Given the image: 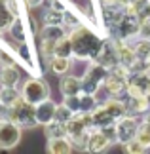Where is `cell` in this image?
I'll use <instances>...</instances> for the list:
<instances>
[{
    "instance_id": "1",
    "label": "cell",
    "mask_w": 150,
    "mask_h": 154,
    "mask_svg": "<svg viewBox=\"0 0 150 154\" xmlns=\"http://www.w3.org/2000/svg\"><path fill=\"white\" fill-rule=\"evenodd\" d=\"M69 36L72 40L74 57L78 59H95V55L99 53L101 46H103V40L84 25L74 27V31Z\"/></svg>"
},
{
    "instance_id": "2",
    "label": "cell",
    "mask_w": 150,
    "mask_h": 154,
    "mask_svg": "<svg viewBox=\"0 0 150 154\" xmlns=\"http://www.w3.org/2000/svg\"><path fill=\"white\" fill-rule=\"evenodd\" d=\"M6 118L11 122H15L17 126H25V128H31V126H36L38 120H36V105L29 103L27 99L19 97L17 101L6 109Z\"/></svg>"
},
{
    "instance_id": "3",
    "label": "cell",
    "mask_w": 150,
    "mask_h": 154,
    "mask_svg": "<svg viewBox=\"0 0 150 154\" xmlns=\"http://www.w3.org/2000/svg\"><path fill=\"white\" fill-rule=\"evenodd\" d=\"M21 97L27 99V101L32 103V105H38L42 101H46V99H50V86L40 78H29L25 84H23Z\"/></svg>"
},
{
    "instance_id": "4",
    "label": "cell",
    "mask_w": 150,
    "mask_h": 154,
    "mask_svg": "<svg viewBox=\"0 0 150 154\" xmlns=\"http://www.w3.org/2000/svg\"><path fill=\"white\" fill-rule=\"evenodd\" d=\"M21 141V126L11 120H0V150H11Z\"/></svg>"
},
{
    "instance_id": "5",
    "label": "cell",
    "mask_w": 150,
    "mask_h": 154,
    "mask_svg": "<svg viewBox=\"0 0 150 154\" xmlns=\"http://www.w3.org/2000/svg\"><path fill=\"white\" fill-rule=\"evenodd\" d=\"M106 74H109V69L93 61V65L86 70V74H84V78H82L84 91H86V93H95V91H97V88L105 82Z\"/></svg>"
},
{
    "instance_id": "6",
    "label": "cell",
    "mask_w": 150,
    "mask_h": 154,
    "mask_svg": "<svg viewBox=\"0 0 150 154\" xmlns=\"http://www.w3.org/2000/svg\"><path fill=\"white\" fill-rule=\"evenodd\" d=\"M141 25H142V21L139 19V15H127L125 14L124 15V19L118 23V27H116V34H118V38H131V36H137V34L141 32Z\"/></svg>"
},
{
    "instance_id": "7",
    "label": "cell",
    "mask_w": 150,
    "mask_h": 154,
    "mask_svg": "<svg viewBox=\"0 0 150 154\" xmlns=\"http://www.w3.org/2000/svg\"><path fill=\"white\" fill-rule=\"evenodd\" d=\"M116 129H118V143H127V141L137 137L139 124L133 116H124L116 120Z\"/></svg>"
},
{
    "instance_id": "8",
    "label": "cell",
    "mask_w": 150,
    "mask_h": 154,
    "mask_svg": "<svg viewBox=\"0 0 150 154\" xmlns=\"http://www.w3.org/2000/svg\"><path fill=\"white\" fill-rule=\"evenodd\" d=\"M93 61L103 65V67H106V69L118 65L120 59H118V51H116V44L114 42H103V46H101V50H99L97 55H95Z\"/></svg>"
},
{
    "instance_id": "9",
    "label": "cell",
    "mask_w": 150,
    "mask_h": 154,
    "mask_svg": "<svg viewBox=\"0 0 150 154\" xmlns=\"http://www.w3.org/2000/svg\"><path fill=\"white\" fill-rule=\"evenodd\" d=\"M105 90L110 93V95H120V93L127 91V86H129V78H125V76H120V74H114L109 70V74H106V78L103 82Z\"/></svg>"
},
{
    "instance_id": "10",
    "label": "cell",
    "mask_w": 150,
    "mask_h": 154,
    "mask_svg": "<svg viewBox=\"0 0 150 154\" xmlns=\"http://www.w3.org/2000/svg\"><path fill=\"white\" fill-rule=\"evenodd\" d=\"M55 112H57V105L50 101V99H46V101H42L36 105V120L40 126H46V124H50L51 120H55Z\"/></svg>"
},
{
    "instance_id": "11",
    "label": "cell",
    "mask_w": 150,
    "mask_h": 154,
    "mask_svg": "<svg viewBox=\"0 0 150 154\" xmlns=\"http://www.w3.org/2000/svg\"><path fill=\"white\" fill-rule=\"evenodd\" d=\"M110 145H112V143L109 141V137H106V135L101 131V129H97V131L89 133L86 150H89V152H103V150L109 149Z\"/></svg>"
},
{
    "instance_id": "12",
    "label": "cell",
    "mask_w": 150,
    "mask_h": 154,
    "mask_svg": "<svg viewBox=\"0 0 150 154\" xmlns=\"http://www.w3.org/2000/svg\"><path fill=\"white\" fill-rule=\"evenodd\" d=\"M21 72L17 65H4L0 67V86H17Z\"/></svg>"
},
{
    "instance_id": "13",
    "label": "cell",
    "mask_w": 150,
    "mask_h": 154,
    "mask_svg": "<svg viewBox=\"0 0 150 154\" xmlns=\"http://www.w3.org/2000/svg\"><path fill=\"white\" fill-rule=\"evenodd\" d=\"M59 90H61V93L65 97H67V95H80V93L84 91L82 80L74 78V76H63L61 84H59Z\"/></svg>"
},
{
    "instance_id": "14",
    "label": "cell",
    "mask_w": 150,
    "mask_h": 154,
    "mask_svg": "<svg viewBox=\"0 0 150 154\" xmlns=\"http://www.w3.org/2000/svg\"><path fill=\"white\" fill-rule=\"evenodd\" d=\"M72 150H74V145L67 137L50 139V143H47V152H51V154H69Z\"/></svg>"
},
{
    "instance_id": "15",
    "label": "cell",
    "mask_w": 150,
    "mask_h": 154,
    "mask_svg": "<svg viewBox=\"0 0 150 154\" xmlns=\"http://www.w3.org/2000/svg\"><path fill=\"white\" fill-rule=\"evenodd\" d=\"M93 122H95V128H105V126H110V124H116V118H114L109 110L105 109V105L97 106L93 110Z\"/></svg>"
},
{
    "instance_id": "16",
    "label": "cell",
    "mask_w": 150,
    "mask_h": 154,
    "mask_svg": "<svg viewBox=\"0 0 150 154\" xmlns=\"http://www.w3.org/2000/svg\"><path fill=\"white\" fill-rule=\"evenodd\" d=\"M124 15H125L124 10H116V8H112V6H105V10H103V19H105L106 27H114V29H116L118 23L124 19Z\"/></svg>"
},
{
    "instance_id": "17",
    "label": "cell",
    "mask_w": 150,
    "mask_h": 154,
    "mask_svg": "<svg viewBox=\"0 0 150 154\" xmlns=\"http://www.w3.org/2000/svg\"><path fill=\"white\" fill-rule=\"evenodd\" d=\"M103 105H105V109L109 110L114 118H116V120H120V118H124V116H127V112H129L127 105L122 103L120 99H109V101H105Z\"/></svg>"
},
{
    "instance_id": "18",
    "label": "cell",
    "mask_w": 150,
    "mask_h": 154,
    "mask_svg": "<svg viewBox=\"0 0 150 154\" xmlns=\"http://www.w3.org/2000/svg\"><path fill=\"white\" fill-rule=\"evenodd\" d=\"M15 19H17V15L8 8V4L0 2V32L10 31V27L15 23Z\"/></svg>"
},
{
    "instance_id": "19",
    "label": "cell",
    "mask_w": 150,
    "mask_h": 154,
    "mask_svg": "<svg viewBox=\"0 0 150 154\" xmlns=\"http://www.w3.org/2000/svg\"><path fill=\"white\" fill-rule=\"evenodd\" d=\"M44 133L47 139H57V137H67V126L59 120H51L44 126Z\"/></svg>"
},
{
    "instance_id": "20",
    "label": "cell",
    "mask_w": 150,
    "mask_h": 154,
    "mask_svg": "<svg viewBox=\"0 0 150 154\" xmlns=\"http://www.w3.org/2000/svg\"><path fill=\"white\" fill-rule=\"evenodd\" d=\"M19 97H21V91H17L15 86H2L0 88V103H2L6 109L11 106Z\"/></svg>"
},
{
    "instance_id": "21",
    "label": "cell",
    "mask_w": 150,
    "mask_h": 154,
    "mask_svg": "<svg viewBox=\"0 0 150 154\" xmlns=\"http://www.w3.org/2000/svg\"><path fill=\"white\" fill-rule=\"evenodd\" d=\"M44 25H65V10L59 8H50L44 11Z\"/></svg>"
},
{
    "instance_id": "22",
    "label": "cell",
    "mask_w": 150,
    "mask_h": 154,
    "mask_svg": "<svg viewBox=\"0 0 150 154\" xmlns=\"http://www.w3.org/2000/svg\"><path fill=\"white\" fill-rule=\"evenodd\" d=\"M127 109L131 112H148V109H150V97L148 95L131 97L129 103H127Z\"/></svg>"
},
{
    "instance_id": "23",
    "label": "cell",
    "mask_w": 150,
    "mask_h": 154,
    "mask_svg": "<svg viewBox=\"0 0 150 154\" xmlns=\"http://www.w3.org/2000/svg\"><path fill=\"white\" fill-rule=\"evenodd\" d=\"M135 53L142 65L150 63V38H141L135 46Z\"/></svg>"
},
{
    "instance_id": "24",
    "label": "cell",
    "mask_w": 150,
    "mask_h": 154,
    "mask_svg": "<svg viewBox=\"0 0 150 154\" xmlns=\"http://www.w3.org/2000/svg\"><path fill=\"white\" fill-rule=\"evenodd\" d=\"M50 69H51L55 74H67L69 69H70L69 57H59V55H55V57L50 61Z\"/></svg>"
},
{
    "instance_id": "25",
    "label": "cell",
    "mask_w": 150,
    "mask_h": 154,
    "mask_svg": "<svg viewBox=\"0 0 150 154\" xmlns=\"http://www.w3.org/2000/svg\"><path fill=\"white\" fill-rule=\"evenodd\" d=\"M42 38H51V40H59L65 36V29L63 25H44V29L40 31Z\"/></svg>"
},
{
    "instance_id": "26",
    "label": "cell",
    "mask_w": 150,
    "mask_h": 154,
    "mask_svg": "<svg viewBox=\"0 0 150 154\" xmlns=\"http://www.w3.org/2000/svg\"><path fill=\"white\" fill-rule=\"evenodd\" d=\"M55 48H57V40L42 38V44H40V53H42V57H46L47 61H51V59L55 57Z\"/></svg>"
},
{
    "instance_id": "27",
    "label": "cell",
    "mask_w": 150,
    "mask_h": 154,
    "mask_svg": "<svg viewBox=\"0 0 150 154\" xmlns=\"http://www.w3.org/2000/svg\"><path fill=\"white\" fill-rule=\"evenodd\" d=\"M97 109V103H95V97L93 93H86L82 91L80 93V112H91Z\"/></svg>"
},
{
    "instance_id": "28",
    "label": "cell",
    "mask_w": 150,
    "mask_h": 154,
    "mask_svg": "<svg viewBox=\"0 0 150 154\" xmlns=\"http://www.w3.org/2000/svg\"><path fill=\"white\" fill-rule=\"evenodd\" d=\"M10 32H11V36H14L17 42H25V38H27V31H25V25H23V21L17 17L15 23L10 27Z\"/></svg>"
},
{
    "instance_id": "29",
    "label": "cell",
    "mask_w": 150,
    "mask_h": 154,
    "mask_svg": "<svg viewBox=\"0 0 150 154\" xmlns=\"http://www.w3.org/2000/svg\"><path fill=\"white\" fill-rule=\"evenodd\" d=\"M124 150H125V152H129V154H142V152H146L148 149L141 143L139 139L135 137V139L127 141V143H124Z\"/></svg>"
},
{
    "instance_id": "30",
    "label": "cell",
    "mask_w": 150,
    "mask_h": 154,
    "mask_svg": "<svg viewBox=\"0 0 150 154\" xmlns=\"http://www.w3.org/2000/svg\"><path fill=\"white\" fill-rule=\"evenodd\" d=\"M137 139L141 141L142 145L150 149V124L148 122H142L139 126V131H137Z\"/></svg>"
},
{
    "instance_id": "31",
    "label": "cell",
    "mask_w": 150,
    "mask_h": 154,
    "mask_svg": "<svg viewBox=\"0 0 150 154\" xmlns=\"http://www.w3.org/2000/svg\"><path fill=\"white\" fill-rule=\"evenodd\" d=\"M74 116V110H70L67 105H57V112H55V120H59V122H63V124H67L70 118Z\"/></svg>"
},
{
    "instance_id": "32",
    "label": "cell",
    "mask_w": 150,
    "mask_h": 154,
    "mask_svg": "<svg viewBox=\"0 0 150 154\" xmlns=\"http://www.w3.org/2000/svg\"><path fill=\"white\" fill-rule=\"evenodd\" d=\"M63 103L67 105L70 110H74V112H80V95H67Z\"/></svg>"
},
{
    "instance_id": "33",
    "label": "cell",
    "mask_w": 150,
    "mask_h": 154,
    "mask_svg": "<svg viewBox=\"0 0 150 154\" xmlns=\"http://www.w3.org/2000/svg\"><path fill=\"white\" fill-rule=\"evenodd\" d=\"M4 65H15V59H14V57H10V53H8V51L0 50V67H4Z\"/></svg>"
},
{
    "instance_id": "34",
    "label": "cell",
    "mask_w": 150,
    "mask_h": 154,
    "mask_svg": "<svg viewBox=\"0 0 150 154\" xmlns=\"http://www.w3.org/2000/svg\"><path fill=\"white\" fill-rule=\"evenodd\" d=\"M139 19L141 21H150V4H146L145 8L139 11Z\"/></svg>"
},
{
    "instance_id": "35",
    "label": "cell",
    "mask_w": 150,
    "mask_h": 154,
    "mask_svg": "<svg viewBox=\"0 0 150 154\" xmlns=\"http://www.w3.org/2000/svg\"><path fill=\"white\" fill-rule=\"evenodd\" d=\"M25 4L29 6V8H32V6H38V4H42V0H25Z\"/></svg>"
},
{
    "instance_id": "36",
    "label": "cell",
    "mask_w": 150,
    "mask_h": 154,
    "mask_svg": "<svg viewBox=\"0 0 150 154\" xmlns=\"http://www.w3.org/2000/svg\"><path fill=\"white\" fill-rule=\"evenodd\" d=\"M131 2V0H116V6H120V8H125Z\"/></svg>"
},
{
    "instance_id": "37",
    "label": "cell",
    "mask_w": 150,
    "mask_h": 154,
    "mask_svg": "<svg viewBox=\"0 0 150 154\" xmlns=\"http://www.w3.org/2000/svg\"><path fill=\"white\" fill-rule=\"evenodd\" d=\"M145 122H148V124H150V110L146 112V116H145Z\"/></svg>"
},
{
    "instance_id": "38",
    "label": "cell",
    "mask_w": 150,
    "mask_h": 154,
    "mask_svg": "<svg viewBox=\"0 0 150 154\" xmlns=\"http://www.w3.org/2000/svg\"><path fill=\"white\" fill-rule=\"evenodd\" d=\"M0 2H8V0H0Z\"/></svg>"
}]
</instances>
